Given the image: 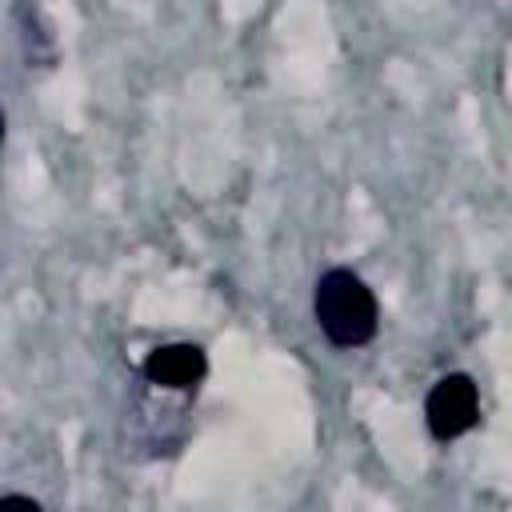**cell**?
I'll return each instance as SVG.
<instances>
[{"mask_svg":"<svg viewBox=\"0 0 512 512\" xmlns=\"http://www.w3.org/2000/svg\"><path fill=\"white\" fill-rule=\"evenodd\" d=\"M424 420H428V432L436 440H456L464 436L476 420H480V392L472 384V376L464 372H452V376H440L424 400Z\"/></svg>","mask_w":512,"mask_h":512,"instance_id":"obj_2","label":"cell"},{"mask_svg":"<svg viewBox=\"0 0 512 512\" xmlns=\"http://www.w3.org/2000/svg\"><path fill=\"white\" fill-rule=\"evenodd\" d=\"M208 372V360L196 344H164L156 352H148L144 360V376L160 388H176V392H188L204 380Z\"/></svg>","mask_w":512,"mask_h":512,"instance_id":"obj_3","label":"cell"},{"mask_svg":"<svg viewBox=\"0 0 512 512\" xmlns=\"http://www.w3.org/2000/svg\"><path fill=\"white\" fill-rule=\"evenodd\" d=\"M0 508H28V512H40V504L32 496H0Z\"/></svg>","mask_w":512,"mask_h":512,"instance_id":"obj_4","label":"cell"},{"mask_svg":"<svg viewBox=\"0 0 512 512\" xmlns=\"http://www.w3.org/2000/svg\"><path fill=\"white\" fill-rule=\"evenodd\" d=\"M312 312H316L320 332L336 348H360L380 328V308H376L372 288L348 268H332L316 280Z\"/></svg>","mask_w":512,"mask_h":512,"instance_id":"obj_1","label":"cell"}]
</instances>
